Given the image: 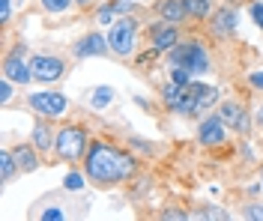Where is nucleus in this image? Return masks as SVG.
Segmentation results:
<instances>
[{"label":"nucleus","instance_id":"nucleus-17","mask_svg":"<svg viewBox=\"0 0 263 221\" xmlns=\"http://www.w3.org/2000/svg\"><path fill=\"white\" fill-rule=\"evenodd\" d=\"M185 3V12L192 18H206L210 15V0H182Z\"/></svg>","mask_w":263,"mask_h":221},{"label":"nucleus","instance_id":"nucleus-12","mask_svg":"<svg viewBox=\"0 0 263 221\" xmlns=\"http://www.w3.org/2000/svg\"><path fill=\"white\" fill-rule=\"evenodd\" d=\"M218 117L224 119L228 126H233V129H239V132H246V129H248L246 111H242L239 105H233V102H224V105H221V111H218Z\"/></svg>","mask_w":263,"mask_h":221},{"label":"nucleus","instance_id":"nucleus-1","mask_svg":"<svg viewBox=\"0 0 263 221\" xmlns=\"http://www.w3.org/2000/svg\"><path fill=\"white\" fill-rule=\"evenodd\" d=\"M135 173V158L108 144H93L87 153V176L96 183H123Z\"/></svg>","mask_w":263,"mask_h":221},{"label":"nucleus","instance_id":"nucleus-13","mask_svg":"<svg viewBox=\"0 0 263 221\" xmlns=\"http://www.w3.org/2000/svg\"><path fill=\"white\" fill-rule=\"evenodd\" d=\"M159 15H162L164 21H171V24H177V21H182L189 12H185V3H182V0H162V3H159Z\"/></svg>","mask_w":263,"mask_h":221},{"label":"nucleus","instance_id":"nucleus-22","mask_svg":"<svg viewBox=\"0 0 263 221\" xmlns=\"http://www.w3.org/2000/svg\"><path fill=\"white\" fill-rule=\"evenodd\" d=\"M171 78H174L180 87H185L189 81H192V72H189V69H182V66H174V75H171Z\"/></svg>","mask_w":263,"mask_h":221},{"label":"nucleus","instance_id":"nucleus-20","mask_svg":"<svg viewBox=\"0 0 263 221\" xmlns=\"http://www.w3.org/2000/svg\"><path fill=\"white\" fill-rule=\"evenodd\" d=\"M114 99V93H111V87H99L96 93H93V99H90V105L93 108H105V105Z\"/></svg>","mask_w":263,"mask_h":221},{"label":"nucleus","instance_id":"nucleus-3","mask_svg":"<svg viewBox=\"0 0 263 221\" xmlns=\"http://www.w3.org/2000/svg\"><path fill=\"white\" fill-rule=\"evenodd\" d=\"M171 66H182V69H189L192 75H203L210 69V57L203 51V45L192 39V42H182V45L171 48Z\"/></svg>","mask_w":263,"mask_h":221},{"label":"nucleus","instance_id":"nucleus-25","mask_svg":"<svg viewBox=\"0 0 263 221\" xmlns=\"http://www.w3.org/2000/svg\"><path fill=\"white\" fill-rule=\"evenodd\" d=\"M12 15V0H0V21H9Z\"/></svg>","mask_w":263,"mask_h":221},{"label":"nucleus","instance_id":"nucleus-2","mask_svg":"<svg viewBox=\"0 0 263 221\" xmlns=\"http://www.w3.org/2000/svg\"><path fill=\"white\" fill-rule=\"evenodd\" d=\"M215 102H218V90H215V87L189 81V84L182 87V96H180L177 111L192 117V114H197V111H206V108H213Z\"/></svg>","mask_w":263,"mask_h":221},{"label":"nucleus","instance_id":"nucleus-32","mask_svg":"<svg viewBox=\"0 0 263 221\" xmlns=\"http://www.w3.org/2000/svg\"><path fill=\"white\" fill-rule=\"evenodd\" d=\"M260 123H263V108H260Z\"/></svg>","mask_w":263,"mask_h":221},{"label":"nucleus","instance_id":"nucleus-14","mask_svg":"<svg viewBox=\"0 0 263 221\" xmlns=\"http://www.w3.org/2000/svg\"><path fill=\"white\" fill-rule=\"evenodd\" d=\"M215 30H218V33H233V30H236V12H233V9H218V15H215Z\"/></svg>","mask_w":263,"mask_h":221},{"label":"nucleus","instance_id":"nucleus-10","mask_svg":"<svg viewBox=\"0 0 263 221\" xmlns=\"http://www.w3.org/2000/svg\"><path fill=\"white\" fill-rule=\"evenodd\" d=\"M149 39H153V45H156V51H167V48H174V45H177V39H180V36H177V30H174V27H171V24H156V27H153V30H149Z\"/></svg>","mask_w":263,"mask_h":221},{"label":"nucleus","instance_id":"nucleus-16","mask_svg":"<svg viewBox=\"0 0 263 221\" xmlns=\"http://www.w3.org/2000/svg\"><path fill=\"white\" fill-rule=\"evenodd\" d=\"M15 168H18L15 155L3 150V153H0V179H3V183H9V179H12V173H15Z\"/></svg>","mask_w":263,"mask_h":221},{"label":"nucleus","instance_id":"nucleus-31","mask_svg":"<svg viewBox=\"0 0 263 221\" xmlns=\"http://www.w3.org/2000/svg\"><path fill=\"white\" fill-rule=\"evenodd\" d=\"M78 3H84V6H87V3H90V0H78Z\"/></svg>","mask_w":263,"mask_h":221},{"label":"nucleus","instance_id":"nucleus-29","mask_svg":"<svg viewBox=\"0 0 263 221\" xmlns=\"http://www.w3.org/2000/svg\"><path fill=\"white\" fill-rule=\"evenodd\" d=\"M246 215H248V218H263V209H260V206H248Z\"/></svg>","mask_w":263,"mask_h":221},{"label":"nucleus","instance_id":"nucleus-4","mask_svg":"<svg viewBox=\"0 0 263 221\" xmlns=\"http://www.w3.org/2000/svg\"><path fill=\"white\" fill-rule=\"evenodd\" d=\"M54 147H57V155H60L63 162H75V158L84 155L87 135H84V129H78V126H66L63 132L54 137Z\"/></svg>","mask_w":263,"mask_h":221},{"label":"nucleus","instance_id":"nucleus-5","mask_svg":"<svg viewBox=\"0 0 263 221\" xmlns=\"http://www.w3.org/2000/svg\"><path fill=\"white\" fill-rule=\"evenodd\" d=\"M135 33H138V27H135L132 18H117L114 24H111V33H108L111 51H114L117 57L132 54V48H135Z\"/></svg>","mask_w":263,"mask_h":221},{"label":"nucleus","instance_id":"nucleus-23","mask_svg":"<svg viewBox=\"0 0 263 221\" xmlns=\"http://www.w3.org/2000/svg\"><path fill=\"white\" fill-rule=\"evenodd\" d=\"M69 3H72V0H42V6H45L48 12H63V9H69Z\"/></svg>","mask_w":263,"mask_h":221},{"label":"nucleus","instance_id":"nucleus-19","mask_svg":"<svg viewBox=\"0 0 263 221\" xmlns=\"http://www.w3.org/2000/svg\"><path fill=\"white\" fill-rule=\"evenodd\" d=\"M33 144H36L39 150H48L51 147V132L45 126H36V129H33Z\"/></svg>","mask_w":263,"mask_h":221},{"label":"nucleus","instance_id":"nucleus-27","mask_svg":"<svg viewBox=\"0 0 263 221\" xmlns=\"http://www.w3.org/2000/svg\"><path fill=\"white\" fill-rule=\"evenodd\" d=\"M251 18H254L257 27H263V3H254V6H251Z\"/></svg>","mask_w":263,"mask_h":221},{"label":"nucleus","instance_id":"nucleus-28","mask_svg":"<svg viewBox=\"0 0 263 221\" xmlns=\"http://www.w3.org/2000/svg\"><path fill=\"white\" fill-rule=\"evenodd\" d=\"M42 218H48V221H60V218H63V212H60V209H45V212H42Z\"/></svg>","mask_w":263,"mask_h":221},{"label":"nucleus","instance_id":"nucleus-9","mask_svg":"<svg viewBox=\"0 0 263 221\" xmlns=\"http://www.w3.org/2000/svg\"><path fill=\"white\" fill-rule=\"evenodd\" d=\"M224 140V119L221 117H213V119H203L200 123V144L206 147H215Z\"/></svg>","mask_w":263,"mask_h":221},{"label":"nucleus","instance_id":"nucleus-18","mask_svg":"<svg viewBox=\"0 0 263 221\" xmlns=\"http://www.w3.org/2000/svg\"><path fill=\"white\" fill-rule=\"evenodd\" d=\"M180 96H182V87L177 84V81H171V84L164 87V102H167V108H174V111H177V105H180Z\"/></svg>","mask_w":263,"mask_h":221},{"label":"nucleus","instance_id":"nucleus-6","mask_svg":"<svg viewBox=\"0 0 263 221\" xmlns=\"http://www.w3.org/2000/svg\"><path fill=\"white\" fill-rule=\"evenodd\" d=\"M30 69H33V78L42 81V84H51V81L63 78V72H66L60 57H45V54H36L30 60Z\"/></svg>","mask_w":263,"mask_h":221},{"label":"nucleus","instance_id":"nucleus-11","mask_svg":"<svg viewBox=\"0 0 263 221\" xmlns=\"http://www.w3.org/2000/svg\"><path fill=\"white\" fill-rule=\"evenodd\" d=\"M108 48H111V45H105V39L99 33H90L75 45V54H78V57H102Z\"/></svg>","mask_w":263,"mask_h":221},{"label":"nucleus","instance_id":"nucleus-7","mask_svg":"<svg viewBox=\"0 0 263 221\" xmlns=\"http://www.w3.org/2000/svg\"><path fill=\"white\" fill-rule=\"evenodd\" d=\"M66 105L69 102H66L63 93H33L30 96V108L45 114V117H60L66 111Z\"/></svg>","mask_w":263,"mask_h":221},{"label":"nucleus","instance_id":"nucleus-15","mask_svg":"<svg viewBox=\"0 0 263 221\" xmlns=\"http://www.w3.org/2000/svg\"><path fill=\"white\" fill-rule=\"evenodd\" d=\"M12 155H15V162H18V168H21V170H36V165H39L30 147H15Z\"/></svg>","mask_w":263,"mask_h":221},{"label":"nucleus","instance_id":"nucleus-21","mask_svg":"<svg viewBox=\"0 0 263 221\" xmlns=\"http://www.w3.org/2000/svg\"><path fill=\"white\" fill-rule=\"evenodd\" d=\"M120 9H123L120 3H108V6H102V9H99V21H102V24H111Z\"/></svg>","mask_w":263,"mask_h":221},{"label":"nucleus","instance_id":"nucleus-8","mask_svg":"<svg viewBox=\"0 0 263 221\" xmlns=\"http://www.w3.org/2000/svg\"><path fill=\"white\" fill-rule=\"evenodd\" d=\"M3 78H9L12 84H27L33 78V69L18 57V54H12V57H6V63H3Z\"/></svg>","mask_w":263,"mask_h":221},{"label":"nucleus","instance_id":"nucleus-26","mask_svg":"<svg viewBox=\"0 0 263 221\" xmlns=\"http://www.w3.org/2000/svg\"><path fill=\"white\" fill-rule=\"evenodd\" d=\"M9 96H12V81H9V78H3V84H0V99H3V102H9Z\"/></svg>","mask_w":263,"mask_h":221},{"label":"nucleus","instance_id":"nucleus-30","mask_svg":"<svg viewBox=\"0 0 263 221\" xmlns=\"http://www.w3.org/2000/svg\"><path fill=\"white\" fill-rule=\"evenodd\" d=\"M251 84H254V87H263V72H254V75H251Z\"/></svg>","mask_w":263,"mask_h":221},{"label":"nucleus","instance_id":"nucleus-24","mask_svg":"<svg viewBox=\"0 0 263 221\" xmlns=\"http://www.w3.org/2000/svg\"><path fill=\"white\" fill-rule=\"evenodd\" d=\"M81 183H84V179L78 176V173H69V176H66V188H72V191H78V188H84Z\"/></svg>","mask_w":263,"mask_h":221}]
</instances>
